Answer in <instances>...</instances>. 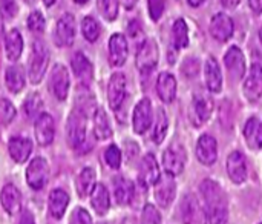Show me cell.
<instances>
[{
	"label": "cell",
	"instance_id": "30",
	"mask_svg": "<svg viewBox=\"0 0 262 224\" xmlns=\"http://www.w3.org/2000/svg\"><path fill=\"white\" fill-rule=\"evenodd\" d=\"M134 185L123 178V177H117L114 180V195L118 205H129L134 198Z\"/></svg>",
	"mask_w": 262,
	"mask_h": 224
},
{
	"label": "cell",
	"instance_id": "22",
	"mask_svg": "<svg viewBox=\"0 0 262 224\" xmlns=\"http://www.w3.org/2000/svg\"><path fill=\"white\" fill-rule=\"evenodd\" d=\"M8 151L15 163H25L32 151V143L25 137H12L8 143Z\"/></svg>",
	"mask_w": 262,
	"mask_h": 224
},
{
	"label": "cell",
	"instance_id": "12",
	"mask_svg": "<svg viewBox=\"0 0 262 224\" xmlns=\"http://www.w3.org/2000/svg\"><path fill=\"white\" fill-rule=\"evenodd\" d=\"M152 125V103L149 98L138 101L134 111V131L137 134H144Z\"/></svg>",
	"mask_w": 262,
	"mask_h": 224
},
{
	"label": "cell",
	"instance_id": "55",
	"mask_svg": "<svg viewBox=\"0 0 262 224\" xmlns=\"http://www.w3.org/2000/svg\"><path fill=\"white\" fill-rule=\"evenodd\" d=\"M25 2H26V3H29V5H32V3H34L35 0H25Z\"/></svg>",
	"mask_w": 262,
	"mask_h": 224
},
{
	"label": "cell",
	"instance_id": "31",
	"mask_svg": "<svg viewBox=\"0 0 262 224\" xmlns=\"http://www.w3.org/2000/svg\"><path fill=\"white\" fill-rule=\"evenodd\" d=\"M94 134L100 140H107L112 135V129L109 126L107 115H106L104 109H101V108L94 111Z\"/></svg>",
	"mask_w": 262,
	"mask_h": 224
},
{
	"label": "cell",
	"instance_id": "1",
	"mask_svg": "<svg viewBox=\"0 0 262 224\" xmlns=\"http://www.w3.org/2000/svg\"><path fill=\"white\" fill-rule=\"evenodd\" d=\"M201 192L206 205V214L209 224H226L229 214H227V197L223 188L212 181L204 180L201 183Z\"/></svg>",
	"mask_w": 262,
	"mask_h": 224
},
{
	"label": "cell",
	"instance_id": "41",
	"mask_svg": "<svg viewBox=\"0 0 262 224\" xmlns=\"http://www.w3.org/2000/svg\"><path fill=\"white\" fill-rule=\"evenodd\" d=\"M141 224H161V215L154 205H146L141 214Z\"/></svg>",
	"mask_w": 262,
	"mask_h": 224
},
{
	"label": "cell",
	"instance_id": "29",
	"mask_svg": "<svg viewBox=\"0 0 262 224\" xmlns=\"http://www.w3.org/2000/svg\"><path fill=\"white\" fill-rule=\"evenodd\" d=\"M5 51H6V57L11 62H15L20 58L21 51H23V38L20 35V32L17 29H12L6 34L5 38Z\"/></svg>",
	"mask_w": 262,
	"mask_h": 224
},
{
	"label": "cell",
	"instance_id": "37",
	"mask_svg": "<svg viewBox=\"0 0 262 224\" xmlns=\"http://www.w3.org/2000/svg\"><path fill=\"white\" fill-rule=\"evenodd\" d=\"M167 126H169V120L167 115L164 114L163 109H158L157 114V120H155V126H154V132H152V138L155 143H161L167 134Z\"/></svg>",
	"mask_w": 262,
	"mask_h": 224
},
{
	"label": "cell",
	"instance_id": "5",
	"mask_svg": "<svg viewBox=\"0 0 262 224\" xmlns=\"http://www.w3.org/2000/svg\"><path fill=\"white\" fill-rule=\"evenodd\" d=\"M48 177H49L48 161L41 157L34 158L26 169V181L29 188H32L34 191L43 189L45 185L48 183Z\"/></svg>",
	"mask_w": 262,
	"mask_h": 224
},
{
	"label": "cell",
	"instance_id": "40",
	"mask_svg": "<svg viewBox=\"0 0 262 224\" xmlns=\"http://www.w3.org/2000/svg\"><path fill=\"white\" fill-rule=\"evenodd\" d=\"M15 117V108L12 103L6 98H0V123L8 125L14 120Z\"/></svg>",
	"mask_w": 262,
	"mask_h": 224
},
{
	"label": "cell",
	"instance_id": "10",
	"mask_svg": "<svg viewBox=\"0 0 262 224\" xmlns=\"http://www.w3.org/2000/svg\"><path fill=\"white\" fill-rule=\"evenodd\" d=\"M69 141L72 145V148L77 149V152H88V149L91 148L88 143V131L84 126V120L80 115H74L69 125Z\"/></svg>",
	"mask_w": 262,
	"mask_h": 224
},
{
	"label": "cell",
	"instance_id": "19",
	"mask_svg": "<svg viewBox=\"0 0 262 224\" xmlns=\"http://www.w3.org/2000/svg\"><path fill=\"white\" fill-rule=\"evenodd\" d=\"M224 63H226V68L229 69V72L233 78L239 80L244 77V74H246V57L239 48L232 46L227 51V54L224 55Z\"/></svg>",
	"mask_w": 262,
	"mask_h": 224
},
{
	"label": "cell",
	"instance_id": "11",
	"mask_svg": "<svg viewBox=\"0 0 262 224\" xmlns=\"http://www.w3.org/2000/svg\"><path fill=\"white\" fill-rule=\"evenodd\" d=\"M196 157L206 166H212L216 161L218 143L210 134H204L200 137V140L196 143Z\"/></svg>",
	"mask_w": 262,
	"mask_h": 224
},
{
	"label": "cell",
	"instance_id": "54",
	"mask_svg": "<svg viewBox=\"0 0 262 224\" xmlns=\"http://www.w3.org/2000/svg\"><path fill=\"white\" fill-rule=\"evenodd\" d=\"M259 40H261V45H262V25H261V29H259Z\"/></svg>",
	"mask_w": 262,
	"mask_h": 224
},
{
	"label": "cell",
	"instance_id": "2",
	"mask_svg": "<svg viewBox=\"0 0 262 224\" xmlns=\"http://www.w3.org/2000/svg\"><path fill=\"white\" fill-rule=\"evenodd\" d=\"M48 62L49 55L46 48L40 42H35L32 45V52L29 58V78L32 83H38L43 78L48 68Z\"/></svg>",
	"mask_w": 262,
	"mask_h": 224
},
{
	"label": "cell",
	"instance_id": "16",
	"mask_svg": "<svg viewBox=\"0 0 262 224\" xmlns=\"http://www.w3.org/2000/svg\"><path fill=\"white\" fill-rule=\"evenodd\" d=\"M210 34L220 42H227L233 35V20L227 14L218 12L210 20Z\"/></svg>",
	"mask_w": 262,
	"mask_h": 224
},
{
	"label": "cell",
	"instance_id": "49",
	"mask_svg": "<svg viewBox=\"0 0 262 224\" xmlns=\"http://www.w3.org/2000/svg\"><path fill=\"white\" fill-rule=\"evenodd\" d=\"M221 3H223L226 8H235V6L239 3V0H221Z\"/></svg>",
	"mask_w": 262,
	"mask_h": 224
},
{
	"label": "cell",
	"instance_id": "20",
	"mask_svg": "<svg viewBox=\"0 0 262 224\" xmlns=\"http://www.w3.org/2000/svg\"><path fill=\"white\" fill-rule=\"evenodd\" d=\"M160 168L158 163L155 160V157L152 154H147L140 165V171H138V178L140 183L144 186H152L157 185V181L160 180Z\"/></svg>",
	"mask_w": 262,
	"mask_h": 224
},
{
	"label": "cell",
	"instance_id": "17",
	"mask_svg": "<svg viewBox=\"0 0 262 224\" xmlns=\"http://www.w3.org/2000/svg\"><path fill=\"white\" fill-rule=\"evenodd\" d=\"M244 94L250 101H256L262 97V66L252 65L249 77L244 82Z\"/></svg>",
	"mask_w": 262,
	"mask_h": 224
},
{
	"label": "cell",
	"instance_id": "18",
	"mask_svg": "<svg viewBox=\"0 0 262 224\" xmlns=\"http://www.w3.org/2000/svg\"><path fill=\"white\" fill-rule=\"evenodd\" d=\"M127 40L123 34H114L109 40V62L112 66H123L127 60Z\"/></svg>",
	"mask_w": 262,
	"mask_h": 224
},
{
	"label": "cell",
	"instance_id": "23",
	"mask_svg": "<svg viewBox=\"0 0 262 224\" xmlns=\"http://www.w3.org/2000/svg\"><path fill=\"white\" fill-rule=\"evenodd\" d=\"M157 92H158V97L164 103L173 101V98L177 95V80L170 72L160 74V77L157 80Z\"/></svg>",
	"mask_w": 262,
	"mask_h": 224
},
{
	"label": "cell",
	"instance_id": "44",
	"mask_svg": "<svg viewBox=\"0 0 262 224\" xmlns=\"http://www.w3.org/2000/svg\"><path fill=\"white\" fill-rule=\"evenodd\" d=\"M147 6H149V14H150V18L154 22L160 20L163 12H164V8H166V0H147Z\"/></svg>",
	"mask_w": 262,
	"mask_h": 224
},
{
	"label": "cell",
	"instance_id": "21",
	"mask_svg": "<svg viewBox=\"0 0 262 224\" xmlns=\"http://www.w3.org/2000/svg\"><path fill=\"white\" fill-rule=\"evenodd\" d=\"M213 105L212 100L204 95V94H196L193 97V103H192V121L195 126H200L203 123H206L212 114Z\"/></svg>",
	"mask_w": 262,
	"mask_h": 224
},
{
	"label": "cell",
	"instance_id": "51",
	"mask_svg": "<svg viewBox=\"0 0 262 224\" xmlns=\"http://www.w3.org/2000/svg\"><path fill=\"white\" fill-rule=\"evenodd\" d=\"M206 0H187V3L190 5V6H200V5H203Z\"/></svg>",
	"mask_w": 262,
	"mask_h": 224
},
{
	"label": "cell",
	"instance_id": "35",
	"mask_svg": "<svg viewBox=\"0 0 262 224\" xmlns=\"http://www.w3.org/2000/svg\"><path fill=\"white\" fill-rule=\"evenodd\" d=\"M172 38H173V45H175L177 49L186 48L189 45V28H187V23L183 18H178L173 23Z\"/></svg>",
	"mask_w": 262,
	"mask_h": 224
},
{
	"label": "cell",
	"instance_id": "14",
	"mask_svg": "<svg viewBox=\"0 0 262 224\" xmlns=\"http://www.w3.org/2000/svg\"><path fill=\"white\" fill-rule=\"evenodd\" d=\"M175 191H177V185H175L173 177L169 174L161 175L155 185V198L158 205L161 208H167L175 198Z\"/></svg>",
	"mask_w": 262,
	"mask_h": 224
},
{
	"label": "cell",
	"instance_id": "27",
	"mask_svg": "<svg viewBox=\"0 0 262 224\" xmlns=\"http://www.w3.org/2000/svg\"><path fill=\"white\" fill-rule=\"evenodd\" d=\"M91 203L98 215H104L107 212V209L111 206V197H109V192L104 188V185L98 183L94 186V189L91 192Z\"/></svg>",
	"mask_w": 262,
	"mask_h": 224
},
{
	"label": "cell",
	"instance_id": "47",
	"mask_svg": "<svg viewBox=\"0 0 262 224\" xmlns=\"http://www.w3.org/2000/svg\"><path fill=\"white\" fill-rule=\"evenodd\" d=\"M18 224H35L34 221V217L31 215V212H23L21 214V217H20V220H18Z\"/></svg>",
	"mask_w": 262,
	"mask_h": 224
},
{
	"label": "cell",
	"instance_id": "39",
	"mask_svg": "<svg viewBox=\"0 0 262 224\" xmlns=\"http://www.w3.org/2000/svg\"><path fill=\"white\" fill-rule=\"evenodd\" d=\"M41 97L38 95V94H32V95H29L28 98H26V101H25V105H23V111H25V114H26V117H34V115H37L38 112H40V109H41Z\"/></svg>",
	"mask_w": 262,
	"mask_h": 224
},
{
	"label": "cell",
	"instance_id": "9",
	"mask_svg": "<svg viewBox=\"0 0 262 224\" xmlns=\"http://www.w3.org/2000/svg\"><path fill=\"white\" fill-rule=\"evenodd\" d=\"M49 88L54 94V97L60 101H64L69 92V74L68 69L63 65H55L51 72Z\"/></svg>",
	"mask_w": 262,
	"mask_h": 224
},
{
	"label": "cell",
	"instance_id": "13",
	"mask_svg": "<svg viewBox=\"0 0 262 224\" xmlns=\"http://www.w3.org/2000/svg\"><path fill=\"white\" fill-rule=\"evenodd\" d=\"M34 132H35V138H37L38 145H41V146L51 145L54 140V135H55L54 118L49 114H40L35 120Z\"/></svg>",
	"mask_w": 262,
	"mask_h": 224
},
{
	"label": "cell",
	"instance_id": "46",
	"mask_svg": "<svg viewBox=\"0 0 262 224\" xmlns=\"http://www.w3.org/2000/svg\"><path fill=\"white\" fill-rule=\"evenodd\" d=\"M0 9L6 17H14L17 14L15 0H0Z\"/></svg>",
	"mask_w": 262,
	"mask_h": 224
},
{
	"label": "cell",
	"instance_id": "48",
	"mask_svg": "<svg viewBox=\"0 0 262 224\" xmlns=\"http://www.w3.org/2000/svg\"><path fill=\"white\" fill-rule=\"evenodd\" d=\"M249 5H250L252 11H255L256 14L262 12V0H249Z\"/></svg>",
	"mask_w": 262,
	"mask_h": 224
},
{
	"label": "cell",
	"instance_id": "33",
	"mask_svg": "<svg viewBox=\"0 0 262 224\" xmlns=\"http://www.w3.org/2000/svg\"><path fill=\"white\" fill-rule=\"evenodd\" d=\"M5 83L8 86V89L14 94L20 92L25 86V74H23V69L20 66H9L6 69V74H5Z\"/></svg>",
	"mask_w": 262,
	"mask_h": 224
},
{
	"label": "cell",
	"instance_id": "34",
	"mask_svg": "<svg viewBox=\"0 0 262 224\" xmlns=\"http://www.w3.org/2000/svg\"><path fill=\"white\" fill-rule=\"evenodd\" d=\"M95 186V171L91 168H86L80 172L77 177V191L80 197H88L91 195L92 189Z\"/></svg>",
	"mask_w": 262,
	"mask_h": 224
},
{
	"label": "cell",
	"instance_id": "38",
	"mask_svg": "<svg viewBox=\"0 0 262 224\" xmlns=\"http://www.w3.org/2000/svg\"><path fill=\"white\" fill-rule=\"evenodd\" d=\"M100 14L107 20L114 22L118 15V0H97Z\"/></svg>",
	"mask_w": 262,
	"mask_h": 224
},
{
	"label": "cell",
	"instance_id": "3",
	"mask_svg": "<svg viewBox=\"0 0 262 224\" xmlns=\"http://www.w3.org/2000/svg\"><path fill=\"white\" fill-rule=\"evenodd\" d=\"M181 217L184 224H207L206 209L193 194H187L181 205Z\"/></svg>",
	"mask_w": 262,
	"mask_h": 224
},
{
	"label": "cell",
	"instance_id": "42",
	"mask_svg": "<svg viewBox=\"0 0 262 224\" xmlns=\"http://www.w3.org/2000/svg\"><path fill=\"white\" fill-rule=\"evenodd\" d=\"M104 160L112 169H118L121 165V151L115 145H111L104 152Z\"/></svg>",
	"mask_w": 262,
	"mask_h": 224
},
{
	"label": "cell",
	"instance_id": "32",
	"mask_svg": "<svg viewBox=\"0 0 262 224\" xmlns=\"http://www.w3.org/2000/svg\"><path fill=\"white\" fill-rule=\"evenodd\" d=\"M72 71L78 80L89 82L92 77V65L88 57H84L81 52H77L72 57Z\"/></svg>",
	"mask_w": 262,
	"mask_h": 224
},
{
	"label": "cell",
	"instance_id": "8",
	"mask_svg": "<svg viewBox=\"0 0 262 224\" xmlns=\"http://www.w3.org/2000/svg\"><path fill=\"white\" fill-rule=\"evenodd\" d=\"M75 38V18L72 14H64L55 25L54 40L57 46H71Z\"/></svg>",
	"mask_w": 262,
	"mask_h": 224
},
{
	"label": "cell",
	"instance_id": "56",
	"mask_svg": "<svg viewBox=\"0 0 262 224\" xmlns=\"http://www.w3.org/2000/svg\"><path fill=\"white\" fill-rule=\"evenodd\" d=\"M259 224H262V223H259Z\"/></svg>",
	"mask_w": 262,
	"mask_h": 224
},
{
	"label": "cell",
	"instance_id": "52",
	"mask_svg": "<svg viewBox=\"0 0 262 224\" xmlns=\"http://www.w3.org/2000/svg\"><path fill=\"white\" fill-rule=\"evenodd\" d=\"M43 3H45L46 6H52V5L55 3V0H43Z\"/></svg>",
	"mask_w": 262,
	"mask_h": 224
},
{
	"label": "cell",
	"instance_id": "4",
	"mask_svg": "<svg viewBox=\"0 0 262 224\" xmlns=\"http://www.w3.org/2000/svg\"><path fill=\"white\" fill-rule=\"evenodd\" d=\"M127 98V80L126 75L117 72L111 77L107 85V100L114 111H118Z\"/></svg>",
	"mask_w": 262,
	"mask_h": 224
},
{
	"label": "cell",
	"instance_id": "25",
	"mask_svg": "<svg viewBox=\"0 0 262 224\" xmlns=\"http://www.w3.org/2000/svg\"><path fill=\"white\" fill-rule=\"evenodd\" d=\"M0 201H2V206L3 209L8 212V214H17L20 211V206H21V195L18 192V189L12 185H6L3 189H2V194H0Z\"/></svg>",
	"mask_w": 262,
	"mask_h": 224
},
{
	"label": "cell",
	"instance_id": "26",
	"mask_svg": "<svg viewBox=\"0 0 262 224\" xmlns=\"http://www.w3.org/2000/svg\"><path fill=\"white\" fill-rule=\"evenodd\" d=\"M68 205H69V197H68V194L64 191L55 189V191L51 192L48 208H49V214L55 220H60L64 215V211H66Z\"/></svg>",
	"mask_w": 262,
	"mask_h": 224
},
{
	"label": "cell",
	"instance_id": "53",
	"mask_svg": "<svg viewBox=\"0 0 262 224\" xmlns=\"http://www.w3.org/2000/svg\"><path fill=\"white\" fill-rule=\"evenodd\" d=\"M75 3H78V5H83V3H86L88 0H74Z\"/></svg>",
	"mask_w": 262,
	"mask_h": 224
},
{
	"label": "cell",
	"instance_id": "28",
	"mask_svg": "<svg viewBox=\"0 0 262 224\" xmlns=\"http://www.w3.org/2000/svg\"><path fill=\"white\" fill-rule=\"evenodd\" d=\"M244 137L247 140V145L253 149H262V123L256 118L252 117L246 123L244 128Z\"/></svg>",
	"mask_w": 262,
	"mask_h": 224
},
{
	"label": "cell",
	"instance_id": "7",
	"mask_svg": "<svg viewBox=\"0 0 262 224\" xmlns=\"http://www.w3.org/2000/svg\"><path fill=\"white\" fill-rule=\"evenodd\" d=\"M158 45L155 43V40L147 38L144 40L137 52V66L141 72H147L152 71L157 63H158Z\"/></svg>",
	"mask_w": 262,
	"mask_h": 224
},
{
	"label": "cell",
	"instance_id": "45",
	"mask_svg": "<svg viewBox=\"0 0 262 224\" xmlns=\"http://www.w3.org/2000/svg\"><path fill=\"white\" fill-rule=\"evenodd\" d=\"M69 224H92V220H91L89 214H88L84 209L78 208V209H75V211H74V214H72V217H71V221H69Z\"/></svg>",
	"mask_w": 262,
	"mask_h": 224
},
{
	"label": "cell",
	"instance_id": "15",
	"mask_svg": "<svg viewBox=\"0 0 262 224\" xmlns=\"http://www.w3.org/2000/svg\"><path fill=\"white\" fill-rule=\"evenodd\" d=\"M227 174L233 183H243L247 178V160L243 152L233 151L227 158Z\"/></svg>",
	"mask_w": 262,
	"mask_h": 224
},
{
	"label": "cell",
	"instance_id": "36",
	"mask_svg": "<svg viewBox=\"0 0 262 224\" xmlns=\"http://www.w3.org/2000/svg\"><path fill=\"white\" fill-rule=\"evenodd\" d=\"M81 32H83V37L89 42V43H94L98 35H100V25L98 22L94 18V17H84L81 20Z\"/></svg>",
	"mask_w": 262,
	"mask_h": 224
},
{
	"label": "cell",
	"instance_id": "50",
	"mask_svg": "<svg viewBox=\"0 0 262 224\" xmlns=\"http://www.w3.org/2000/svg\"><path fill=\"white\" fill-rule=\"evenodd\" d=\"M137 2H138V0H123V5H124L127 9H130V8H134V6L137 5Z\"/></svg>",
	"mask_w": 262,
	"mask_h": 224
},
{
	"label": "cell",
	"instance_id": "43",
	"mask_svg": "<svg viewBox=\"0 0 262 224\" xmlns=\"http://www.w3.org/2000/svg\"><path fill=\"white\" fill-rule=\"evenodd\" d=\"M28 26L35 34H41L45 31V17L41 15L40 11L31 12V15L28 17Z\"/></svg>",
	"mask_w": 262,
	"mask_h": 224
},
{
	"label": "cell",
	"instance_id": "6",
	"mask_svg": "<svg viewBox=\"0 0 262 224\" xmlns=\"http://www.w3.org/2000/svg\"><path fill=\"white\" fill-rule=\"evenodd\" d=\"M186 165V151L181 145H172L163 154V166L166 174L175 177L180 175Z\"/></svg>",
	"mask_w": 262,
	"mask_h": 224
},
{
	"label": "cell",
	"instance_id": "24",
	"mask_svg": "<svg viewBox=\"0 0 262 224\" xmlns=\"http://www.w3.org/2000/svg\"><path fill=\"white\" fill-rule=\"evenodd\" d=\"M204 75H206V85L212 92H220L223 88V74L218 62L213 57H209L204 65Z\"/></svg>",
	"mask_w": 262,
	"mask_h": 224
}]
</instances>
